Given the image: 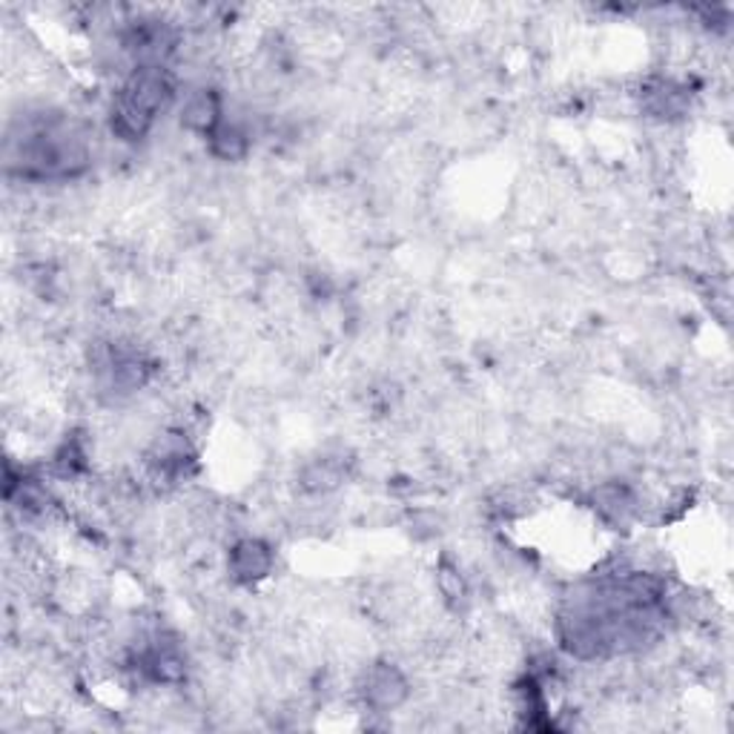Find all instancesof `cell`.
<instances>
[{
    "instance_id": "4",
    "label": "cell",
    "mask_w": 734,
    "mask_h": 734,
    "mask_svg": "<svg viewBox=\"0 0 734 734\" xmlns=\"http://www.w3.org/2000/svg\"><path fill=\"white\" fill-rule=\"evenodd\" d=\"M139 669L141 675H146L153 683H178L184 680V655L182 648L175 643L164 640V637H155L150 646L141 648L139 655Z\"/></svg>"
},
{
    "instance_id": "7",
    "label": "cell",
    "mask_w": 734,
    "mask_h": 734,
    "mask_svg": "<svg viewBox=\"0 0 734 734\" xmlns=\"http://www.w3.org/2000/svg\"><path fill=\"white\" fill-rule=\"evenodd\" d=\"M207 144H210V153L221 161H239L248 153V135H244V130L224 121V118H221V124L207 135Z\"/></svg>"
},
{
    "instance_id": "2",
    "label": "cell",
    "mask_w": 734,
    "mask_h": 734,
    "mask_svg": "<svg viewBox=\"0 0 734 734\" xmlns=\"http://www.w3.org/2000/svg\"><path fill=\"white\" fill-rule=\"evenodd\" d=\"M362 698L373 712L399 709L407 698V680L393 662H373L362 677Z\"/></svg>"
},
{
    "instance_id": "6",
    "label": "cell",
    "mask_w": 734,
    "mask_h": 734,
    "mask_svg": "<svg viewBox=\"0 0 734 734\" xmlns=\"http://www.w3.org/2000/svg\"><path fill=\"white\" fill-rule=\"evenodd\" d=\"M686 103H689V92L671 80H655L651 87H646V110L655 118L683 116Z\"/></svg>"
},
{
    "instance_id": "3",
    "label": "cell",
    "mask_w": 734,
    "mask_h": 734,
    "mask_svg": "<svg viewBox=\"0 0 734 734\" xmlns=\"http://www.w3.org/2000/svg\"><path fill=\"white\" fill-rule=\"evenodd\" d=\"M227 568L239 585H255L273 571V548L262 539H241L230 548Z\"/></svg>"
},
{
    "instance_id": "5",
    "label": "cell",
    "mask_w": 734,
    "mask_h": 734,
    "mask_svg": "<svg viewBox=\"0 0 734 734\" xmlns=\"http://www.w3.org/2000/svg\"><path fill=\"white\" fill-rule=\"evenodd\" d=\"M221 118H224L221 116V101L212 89H198V92L189 95L187 103H184V124H187L189 130L201 132L204 139L221 124Z\"/></svg>"
},
{
    "instance_id": "8",
    "label": "cell",
    "mask_w": 734,
    "mask_h": 734,
    "mask_svg": "<svg viewBox=\"0 0 734 734\" xmlns=\"http://www.w3.org/2000/svg\"><path fill=\"white\" fill-rule=\"evenodd\" d=\"M339 480H342V471L333 462H328V459H321V462H313L307 468L305 476H302V485L319 494V491H330V487L339 485Z\"/></svg>"
},
{
    "instance_id": "1",
    "label": "cell",
    "mask_w": 734,
    "mask_h": 734,
    "mask_svg": "<svg viewBox=\"0 0 734 734\" xmlns=\"http://www.w3.org/2000/svg\"><path fill=\"white\" fill-rule=\"evenodd\" d=\"M173 92L175 87L164 66H135L112 101V132L121 141H141L155 124V118L167 110Z\"/></svg>"
}]
</instances>
